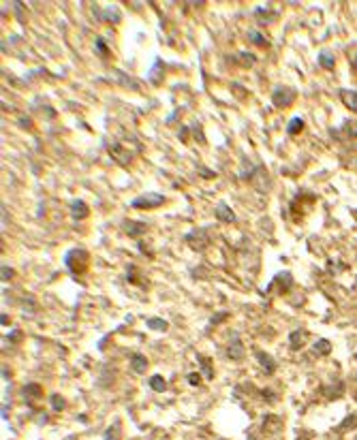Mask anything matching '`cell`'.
<instances>
[{"label": "cell", "instance_id": "obj_29", "mask_svg": "<svg viewBox=\"0 0 357 440\" xmlns=\"http://www.w3.org/2000/svg\"><path fill=\"white\" fill-rule=\"evenodd\" d=\"M103 20H109V22H113V24H118V22L122 20V15H120V11H118L115 7H109V9H105Z\"/></svg>", "mask_w": 357, "mask_h": 440}, {"label": "cell", "instance_id": "obj_33", "mask_svg": "<svg viewBox=\"0 0 357 440\" xmlns=\"http://www.w3.org/2000/svg\"><path fill=\"white\" fill-rule=\"evenodd\" d=\"M186 381H189L191 385H199V383H201V374H199V372H193V374L186 376Z\"/></svg>", "mask_w": 357, "mask_h": 440}, {"label": "cell", "instance_id": "obj_37", "mask_svg": "<svg viewBox=\"0 0 357 440\" xmlns=\"http://www.w3.org/2000/svg\"><path fill=\"white\" fill-rule=\"evenodd\" d=\"M0 323H3V325H9V323H11V319H9V314H3V317H0Z\"/></svg>", "mask_w": 357, "mask_h": 440}, {"label": "cell", "instance_id": "obj_1", "mask_svg": "<svg viewBox=\"0 0 357 440\" xmlns=\"http://www.w3.org/2000/svg\"><path fill=\"white\" fill-rule=\"evenodd\" d=\"M65 265L71 269V274L82 276L88 272V267H90V253L84 248H71L65 255Z\"/></svg>", "mask_w": 357, "mask_h": 440}, {"label": "cell", "instance_id": "obj_4", "mask_svg": "<svg viewBox=\"0 0 357 440\" xmlns=\"http://www.w3.org/2000/svg\"><path fill=\"white\" fill-rule=\"evenodd\" d=\"M184 239L195 253H203V250L210 246V229H205V227L203 229H193V231L186 233Z\"/></svg>", "mask_w": 357, "mask_h": 440}, {"label": "cell", "instance_id": "obj_6", "mask_svg": "<svg viewBox=\"0 0 357 440\" xmlns=\"http://www.w3.org/2000/svg\"><path fill=\"white\" fill-rule=\"evenodd\" d=\"M109 156L115 160L118 165L127 167L133 163V158H135V152L129 150L124 143H113V146H109Z\"/></svg>", "mask_w": 357, "mask_h": 440}, {"label": "cell", "instance_id": "obj_40", "mask_svg": "<svg viewBox=\"0 0 357 440\" xmlns=\"http://www.w3.org/2000/svg\"><path fill=\"white\" fill-rule=\"evenodd\" d=\"M295 440H310V438H304V436H300V438H295Z\"/></svg>", "mask_w": 357, "mask_h": 440}, {"label": "cell", "instance_id": "obj_38", "mask_svg": "<svg viewBox=\"0 0 357 440\" xmlns=\"http://www.w3.org/2000/svg\"><path fill=\"white\" fill-rule=\"evenodd\" d=\"M351 69H353L355 73H357V53H355V56H353V60H351Z\"/></svg>", "mask_w": 357, "mask_h": 440}, {"label": "cell", "instance_id": "obj_26", "mask_svg": "<svg viewBox=\"0 0 357 440\" xmlns=\"http://www.w3.org/2000/svg\"><path fill=\"white\" fill-rule=\"evenodd\" d=\"M302 131H304V120H302V118H293L289 122V127H287V133L293 137V135H300Z\"/></svg>", "mask_w": 357, "mask_h": 440}, {"label": "cell", "instance_id": "obj_7", "mask_svg": "<svg viewBox=\"0 0 357 440\" xmlns=\"http://www.w3.org/2000/svg\"><path fill=\"white\" fill-rule=\"evenodd\" d=\"M293 286H295V280H293V276H291V272H280L278 276L272 280V284H270V289H267V293L270 291H276L278 295H284V293H289Z\"/></svg>", "mask_w": 357, "mask_h": 440}, {"label": "cell", "instance_id": "obj_32", "mask_svg": "<svg viewBox=\"0 0 357 440\" xmlns=\"http://www.w3.org/2000/svg\"><path fill=\"white\" fill-rule=\"evenodd\" d=\"M13 276H15L13 267H3V272H0V278H3V282H9Z\"/></svg>", "mask_w": 357, "mask_h": 440}, {"label": "cell", "instance_id": "obj_20", "mask_svg": "<svg viewBox=\"0 0 357 440\" xmlns=\"http://www.w3.org/2000/svg\"><path fill=\"white\" fill-rule=\"evenodd\" d=\"M148 385H150V389H152V391H158V393H163V391L167 389V381L163 379V376H158V374L150 376Z\"/></svg>", "mask_w": 357, "mask_h": 440}, {"label": "cell", "instance_id": "obj_23", "mask_svg": "<svg viewBox=\"0 0 357 440\" xmlns=\"http://www.w3.org/2000/svg\"><path fill=\"white\" fill-rule=\"evenodd\" d=\"M197 361L201 363V372H203V376L212 381V379H214V367H212V361H208V359H205L203 355L197 357Z\"/></svg>", "mask_w": 357, "mask_h": 440}, {"label": "cell", "instance_id": "obj_10", "mask_svg": "<svg viewBox=\"0 0 357 440\" xmlns=\"http://www.w3.org/2000/svg\"><path fill=\"white\" fill-rule=\"evenodd\" d=\"M338 96H340V101H342V105L346 107V109L357 113V92H355V90L340 88V90H338Z\"/></svg>", "mask_w": 357, "mask_h": 440}, {"label": "cell", "instance_id": "obj_22", "mask_svg": "<svg viewBox=\"0 0 357 440\" xmlns=\"http://www.w3.org/2000/svg\"><path fill=\"white\" fill-rule=\"evenodd\" d=\"M148 79H150L152 84H158L160 79H163V60L156 58L154 67H152V71H150V75H148Z\"/></svg>", "mask_w": 357, "mask_h": 440}, {"label": "cell", "instance_id": "obj_28", "mask_svg": "<svg viewBox=\"0 0 357 440\" xmlns=\"http://www.w3.org/2000/svg\"><path fill=\"white\" fill-rule=\"evenodd\" d=\"M94 51L99 53V56H103V58L109 56V47H107V41H105L103 37H96V41H94Z\"/></svg>", "mask_w": 357, "mask_h": 440}, {"label": "cell", "instance_id": "obj_25", "mask_svg": "<svg viewBox=\"0 0 357 440\" xmlns=\"http://www.w3.org/2000/svg\"><path fill=\"white\" fill-rule=\"evenodd\" d=\"M146 325H148L150 329H156V331H167V329H169L167 321L158 319V317H152V319H148V321H146Z\"/></svg>", "mask_w": 357, "mask_h": 440}, {"label": "cell", "instance_id": "obj_31", "mask_svg": "<svg viewBox=\"0 0 357 440\" xmlns=\"http://www.w3.org/2000/svg\"><path fill=\"white\" fill-rule=\"evenodd\" d=\"M237 58H240V60H242V62H246V69H251V67L255 65V62H257V58L253 56V53H248V51H246V53L242 51V53H240V56H237Z\"/></svg>", "mask_w": 357, "mask_h": 440}, {"label": "cell", "instance_id": "obj_16", "mask_svg": "<svg viewBox=\"0 0 357 440\" xmlns=\"http://www.w3.org/2000/svg\"><path fill=\"white\" fill-rule=\"evenodd\" d=\"M131 370L135 374H144L148 370V359L144 355H139V353L131 355Z\"/></svg>", "mask_w": 357, "mask_h": 440}, {"label": "cell", "instance_id": "obj_35", "mask_svg": "<svg viewBox=\"0 0 357 440\" xmlns=\"http://www.w3.org/2000/svg\"><path fill=\"white\" fill-rule=\"evenodd\" d=\"M9 340H11V342H20V340H22V331H20V329H15L13 334L9 336Z\"/></svg>", "mask_w": 357, "mask_h": 440}, {"label": "cell", "instance_id": "obj_30", "mask_svg": "<svg viewBox=\"0 0 357 440\" xmlns=\"http://www.w3.org/2000/svg\"><path fill=\"white\" fill-rule=\"evenodd\" d=\"M357 427V412H351L349 417H344V421L340 423V429H355Z\"/></svg>", "mask_w": 357, "mask_h": 440}, {"label": "cell", "instance_id": "obj_18", "mask_svg": "<svg viewBox=\"0 0 357 440\" xmlns=\"http://www.w3.org/2000/svg\"><path fill=\"white\" fill-rule=\"evenodd\" d=\"M105 440H122V423L120 421H113V423L107 427V432L103 436Z\"/></svg>", "mask_w": 357, "mask_h": 440}, {"label": "cell", "instance_id": "obj_12", "mask_svg": "<svg viewBox=\"0 0 357 440\" xmlns=\"http://www.w3.org/2000/svg\"><path fill=\"white\" fill-rule=\"evenodd\" d=\"M306 342H308V331L306 329H295V331H291L289 334V346L293 348V351H300Z\"/></svg>", "mask_w": 357, "mask_h": 440}, {"label": "cell", "instance_id": "obj_36", "mask_svg": "<svg viewBox=\"0 0 357 440\" xmlns=\"http://www.w3.org/2000/svg\"><path fill=\"white\" fill-rule=\"evenodd\" d=\"M199 173L203 177H216V173H214V171H208V169H201V167H199Z\"/></svg>", "mask_w": 357, "mask_h": 440}, {"label": "cell", "instance_id": "obj_34", "mask_svg": "<svg viewBox=\"0 0 357 440\" xmlns=\"http://www.w3.org/2000/svg\"><path fill=\"white\" fill-rule=\"evenodd\" d=\"M227 317H229L227 312H218V314H214V317H212V325H218L220 319H227Z\"/></svg>", "mask_w": 357, "mask_h": 440}, {"label": "cell", "instance_id": "obj_5", "mask_svg": "<svg viewBox=\"0 0 357 440\" xmlns=\"http://www.w3.org/2000/svg\"><path fill=\"white\" fill-rule=\"evenodd\" d=\"M315 199H317L315 195H310V193H306V191H300L295 197H293V201H291L293 216H295V218L306 216L308 210L312 208V205H315Z\"/></svg>", "mask_w": 357, "mask_h": 440}, {"label": "cell", "instance_id": "obj_39", "mask_svg": "<svg viewBox=\"0 0 357 440\" xmlns=\"http://www.w3.org/2000/svg\"><path fill=\"white\" fill-rule=\"evenodd\" d=\"M353 289L357 291V276H355V282H353Z\"/></svg>", "mask_w": 357, "mask_h": 440}, {"label": "cell", "instance_id": "obj_24", "mask_svg": "<svg viewBox=\"0 0 357 440\" xmlns=\"http://www.w3.org/2000/svg\"><path fill=\"white\" fill-rule=\"evenodd\" d=\"M342 131H344V135H346V137L357 139V118L346 120V122L342 124Z\"/></svg>", "mask_w": 357, "mask_h": 440}, {"label": "cell", "instance_id": "obj_41", "mask_svg": "<svg viewBox=\"0 0 357 440\" xmlns=\"http://www.w3.org/2000/svg\"><path fill=\"white\" fill-rule=\"evenodd\" d=\"M220 440H227V438H220Z\"/></svg>", "mask_w": 357, "mask_h": 440}, {"label": "cell", "instance_id": "obj_21", "mask_svg": "<svg viewBox=\"0 0 357 440\" xmlns=\"http://www.w3.org/2000/svg\"><path fill=\"white\" fill-rule=\"evenodd\" d=\"M319 65L323 67V69H334V65H336L334 53H332V51H327V49H323V51L319 53Z\"/></svg>", "mask_w": 357, "mask_h": 440}, {"label": "cell", "instance_id": "obj_3", "mask_svg": "<svg viewBox=\"0 0 357 440\" xmlns=\"http://www.w3.org/2000/svg\"><path fill=\"white\" fill-rule=\"evenodd\" d=\"M298 92L289 86H276L272 92V103L278 107V109H289V107L295 103Z\"/></svg>", "mask_w": 357, "mask_h": 440}, {"label": "cell", "instance_id": "obj_14", "mask_svg": "<svg viewBox=\"0 0 357 440\" xmlns=\"http://www.w3.org/2000/svg\"><path fill=\"white\" fill-rule=\"evenodd\" d=\"M227 357L233 359V361H240V359L244 357V344H242V340H240V338H233V340L229 342V346H227Z\"/></svg>", "mask_w": 357, "mask_h": 440}, {"label": "cell", "instance_id": "obj_15", "mask_svg": "<svg viewBox=\"0 0 357 440\" xmlns=\"http://www.w3.org/2000/svg\"><path fill=\"white\" fill-rule=\"evenodd\" d=\"M216 218L220 220V222H235V212L229 208L227 203H218L216 205Z\"/></svg>", "mask_w": 357, "mask_h": 440}, {"label": "cell", "instance_id": "obj_8", "mask_svg": "<svg viewBox=\"0 0 357 440\" xmlns=\"http://www.w3.org/2000/svg\"><path fill=\"white\" fill-rule=\"evenodd\" d=\"M43 398V387L39 383H28L22 387V400L26 406L34 408V404H39V400Z\"/></svg>", "mask_w": 357, "mask_h": 440}, {"label": "cell", "instance_id": "obj_19", "mask_svg": "<svg viewBox=\"0 0 357 440\" xmlns=\"http://www.w3.org/2000/svg\"><path fill=\"white\" fill-rule=\"evenodd\" d=\"M246 37H248V41H251V43H255L257 47H265V49L270 47V41H267L261 32H257V30H248Z\"/></svg>", "mask_w": 357, "mask_h": 440}, {"label": "cell", "instance_id": "obj_2", "mask_svg": "<svg viewBox=\"0 0 357 440\" xmlns=\"http://www.w3.org/2000/svg\"><path fill=\"white\" fill-rule=\"evenodd\" d=\"M165 201H167V197L160 193H144L131 201V208L133 210H154V208L165 205Z\"/></svg>", "mask_w": 357, "mask_h": 440}, {"label": "cell", "instance_id": "obj_17", "mask_svg": "<svg viewBox=\"0 0 357 440\" xmlns=\"http://www.w3.org/2000/svg\"><path fill=\"white\" fill-rule=\"evenodd\" d=\"M312 353L319 355V357L329 355V353H332V344H329V340H325V338L315 340V342H312Z\"/></svg>", "mask_w": 357, "mask_h": 440}, {"label": "cell", "instance_id": "obj_13", "mask_svg": "<svg viewBox=\"0 0 357 440\" xmlns=\"http://www.w3.org/2000/svg\"><path fill=\"white\" fill-rule=\"evenodd\" d=\"M122 229H124V233H127L129 237H139V235H144L148 227H146L144 222H135V220H124V222H122Z\"/></svg>", "mask_w": 357, "mask_h": 440}, {"label": "cell", "instance_id": "obj_9", "mask_svg": "<svg viewBox=\"0 0 357 440\" xmlns=\"http://www.w3.org/2000/svg\"><path fill=\"white\" fill-rule=\"evenodd\" d=\"M257 361H259V365L263 367V372H265L267 376H272V374L276 372V367H278L276 359H274L270 353H265V351H257Z\"/></svg>", "mask_w": 357, "mask_h": 440}, {"label": "cell", "instance_id": "obj_27", "mask_svg": "<svg viewBox=\"0 0 357 440\" xmlns=\"http://www.w3.org/2000/svg\"><path fill=\"white\" fill-rule=\"evenodd\" d=\"M49 404H51V410L60 412V410H65V406H67V400L62 398L60 393H53V396L49 398Z\"/></svg>", "mask_w": 357, "mask_h": 440}, {"label": "cell", "instance_id": "obj_11", "mask_svg": "<svg viewBox=\"0 0 357 440\" xmlns=\"http://www.w3.org/2000/svg\"><path fill=\"white\" fill-rule=\"evenodd\" d=\"M71 216H73V220H86L88 216H90V208L86 205V201L75 199L73 203H71Z\"/></svg>", "mask_w": 357, "mask_h": 440}]
</instances>
